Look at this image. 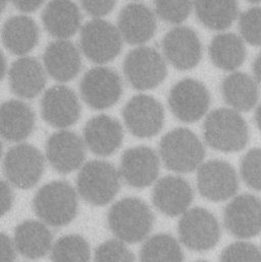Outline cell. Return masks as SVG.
<instances>
[{"mask_svg": "<svg viewBox=\"0 0 261 262\" xmlns=\"http://www.w3.org/2000/svg\"><path fill=\"white\" fill-rule=\"evenodd\" d=\"M193 7L200 23L214 31L230 28L239 14L237 0H193Z\"/></svg>", "mask_w": 261, "mask_h": 262, "instance_id": "f546056e", "label": "cell"}, {"mask_svg": "<svg viewBox=\"0 0 261 262\" xmlns=\"http://www.w3.org/2000/svg\"><path fill=\"white\" fill-rule=\"evenodd\" d=\"M180 241L190 250L203 252L212 249L220 241L222 230L217 219L207 209H188L179 222Z\"/></svg>", "mask_w": 261, "mask_h": 262, "instance_id": "9c48e42d", "label": "cell"}, {"mask_svg": "<svg viewBox=\"0 0 261 262\" xmlns=\"http://www.w3.org/2000/svg\"><path fill=\"white\" fill-rule=\"evenodd\" d=\"M15 246L12 240L0 232V262H13L15 259Z\"/></svg>", "mask_w": 261, "mask_h": 262, "instance_id": "f35d334b", "label": "cell"}, {"mask_svg": "<svg viewBox=\"0 0 261 262\" xmlns=\"http://www.w3.org/2000/svg\"><path fill=\"white\" fill-rule=\"evenodd\" d=\"M6 59L0 49V81L4 78L5 74H6Z\"/></svg>", "mask_w": 261, "mask_h": 262, "instance_id": "7bdbcfd3", "label": "cell"}, {"mask_svg": "<svg viewBox=\"0 0 261 262\" xmlns=\"http://www.w3.org/2000/svg\"><path fill=\"white\" fill-rule=\"evenodd\" d=\"M81 103L77 94L64 85L48 89L41 99V115L50 126L64 130L78 122Z\"/></svg>", "mask_w": 261, "mask_h": 262, "instance_id": "9a60e30c", "label": "cell"}, {"mask_svg": "<svg viewBox=\"0 0 261 262\" xmlns=\"http://www.w3.org/2000/svg\"><path fill=\"white\" fill-rule=\"evenodd\" d=\"M83 9L95 18H101L112 12L117 0H80Z\"/></svg>", "mask_w": 261, "mask_h": 262, "instance_id": "74e56055", "label": "cell"}, {"mask_svg": "<svg viewBox=\"0 0 261 262\" xmlns=\"http://www.w3.org/2000/svg\"><path fill=\"white\" fill-rule=\"evenodd\" d=\"M239 30L246 42L261 46V7H251L243 12L239 18Z\"/></svg>", "mask_w": 261, "mask_h": 262, "instance_id": "e575fe53", "label": "cell"}, {"mask_svg": "<svg viewBox=\"0 0 261 262\" xmlns=\"http://www.w3.org/2000/svg\"><path fill=\"white\" fill-rule=\"evenodd\" d=\"M197 188L201 196L207 200L225 201L237 193L238 174L229 162L220 159L209 160L198 168Z\"/></svg>", "mask_w": 261, "mask_h": 262, "instance_id": "7c38bea8", "label": "cell"}, {"mask_svg": "<svg viewBox=\"0 0 261 262\" xmlns=\"http://www.w3.org/2000/svg\"><path fill=\"white\" fill-rule=\"evenodd\" d=\"M46 157L55 170L70 173L80 168L85 160V142L74 132H55L46 142Z\"/></svg>", "mask_w": 261, "mask_h": 262, "instance_id": "e0dca14e", "label": "cell"}, {"mask_svg": "<svg viewBox=\"0 0 261 262\" xmlns=\"http://www.w3.org/2000/svg\"><path fill=\"white\" fill-rule=\"evenodd\" d=\"M45 166L43 154L33 145L19 143L5 154L2 169L7 181L16 188L30 189L40 181Z\"/></svg>", "mask_w": 261, "mask_h": 262, "instance_id": "ba28073f", "label": "cell"}, {"mask_svg": "<svg viewBox=\"0 0 261 262\" xmlns=\"http://www.w3.org/2000/svg\"><path fill=\"white\" fill-rule=\"evenodd\" d=\"M208 52L215 67L229 72L240 68L246 59L243 39L234 33L216 35L210 42Z\"/></svg>", "mask_w": 261, "mask_h": 262, "instance_id": "f1b7e54d", "label": "cell"}, {"mask_svg": "<svg viewBox=\"0 0 261 262\" xmlns=\"http://www.w3.org/2000/svg\"><path fill=\"white\" fill-rule=\"evenodd\" d=\"M205 143L214 150L237 152L249 141V128L243 117L232 108L211 112L203 124Z\"/></svg>", "mask_w": 261, "mask_h": 262, "instance_id": "3957f363", "label": "cell"}, {"mask_svg": "<svg viewBox=\"0 0 261 262\" xmlns=\"http://www.w3.org/2000/svg\"><path fill=\"white\" fill-rule=\"evenodd\" d=\"M93 262H136L130 249L120 240H108L95 251Z\"/></svg>", "mask_w": 261, "mask_h": 262, "instance_id": "d590c367", "label": "cell"}, {"mask_svg": "<svg viewBox=\"0 0 261 262\" xmlns=\"http://www.w3.org/2000/svg\"><path fill=\"white\" fill-rule=\"evenodd\" d=\"M220 262H261V251L248 242H235L222 253Z\"/></svg>", "mask_w": 261, "mask_h": 262, "instance_id": "8d00e7d4", "label": "cell"}, {"mask_svg": "<svg viewBox=\"0 0 261 262\" xmlns=\"http://www.w3.org/2000/svg\"><path fill=\"white\" fill-rule=\"evenodd\" d=\"M13 6L24 12V13H30L36 11L40 6L43 4L44 0H10Z\"/></svg>", "mask_w": 261, "mask_h": 262, "instance_id": "60d3db41", "label": "cell"}, {"mask_svg": "<svg viewBox=\"0 0 261 262\" xmlns=\"http://www.w3.org/2000/svg\"><path fill=\"white\" fill-rule=\"evenodd\" d=\"M46 71L43 63L31 56H20L8 70V82L14 95L23 99H33L44 89Z\"/></svg>", "mask_w": 261, "mask_h": 262, "instance_id": "7402d4cb", "label": "cell"}, {"mask_svg": "<svg viewBox=\"0 0 261 262\" xmlns=\"http://www.w3.org/2000/svg\"><path fill=\"white\" fill-rule=\"evenodd\" d=\"M107 223L118 240L134 244L144 240L150 234L154 215L143 200L129 197L118 201L111 207Z\"/></svg>", "mask_w": 261, "mask_h": 262, "instance_id": "6da1fadb", "label": "cell"}, {"mask_svg": "<svg viewBox=\"0 0 261 262\" xmlns=\"http://www.w3.org/2000/svg\"><path fill=\"white\" fill-rule=\"evenodd\" d=\"M246 1H248L250 3H260L261 2V0H246Z\"/></svg>", "mask_w": 261, "mask_h": 262, "instance_id": "7dc6e473", "label": "cell"}, {"mask_svg": "<svg viewBox=\"0 0 261 262\" xmlns=\"http://www.w3.org/2000/svg\"><path fill=\"white\" fill-rule=\"evenodd\" d=\"M50 256L52 262H89L90 246L79 235L63 236L52 246Z\"/></svg>", "mask_w": 261, "mask_h": 262, "instance_id": "1f68e13d", "label": "cell"}, {"mask_svg": "<svg viewBox=\"0 0 261 262\" xmlns=\"http://www.w3.org/2000/svg\"><path fill=\"white\" fill-rule=\"evenodd\" d=\"M154 11L162 20L178 25L190 15L193 0H153Z\"/></svg>", "mask_w": 261, "mask_h": 262, "instance_id": "d6a6232c", "label": "cell"}, {"mask_svg": "<svg viewBox=\"0 0 261 262\" xmlns=\"http://www.w3.org/2000/svg\"><path fill=\"white\" fill-rule=\"evenodd\" d=\"M80 93L91 108L103 111L114 106L123 95V81L113 69L99 66L89 70L81 80Z\"/></svg>", "mask_w": 261, "mask_h": 262, "instance_id": "30bf717a", "label": "cell"}, {"mask_svg": "<svg viewBox=\"0 0 261 262\" xmlns=\"http://www.w3.org/2000/svg\"><path fill=\"white\" fill-rule=\"evenodd\" d=\"M127 129L138 138H151L164 125V108L154 97L139 94L132 97L123 110Z\"/></svg>", "mask_w": 261, "mask_h": 262, "instance_id": "4fadbf2b", "label": "cell"}, {"mask_svg": "<svg viewBox=\"0 0 261 262\" xmlns=\"http://www.w3.org/2000/svg\"><path fill=\"white\" fill-rule=\"evenodd\" d=\"M42 23L52 37L68 40L81 31L82 14L72 0H51L42 12Z\"/></svg>", "mask_w": 261, "mask_h": 262, "instance_id": "cb8c5ba5", "label": "cell"}, {"mask_svg": "<svg viewBox=\"0 0 261 262\" xmlns=\"http://www.w3.org/2000/svg\"><path fill=\"white\" fill-rule=\"evenodd\" d=\"M124 74L133 88L141 91L151 90L158 87L166 78V61L155 48L139 46L126 56Z\"/></svg>", "mask_w": 261, "mask_h": 262, "instance_id": "52a82bcc", "label": "cell"}, {"mask_svg": "<svg viewBox=\"0 0 261 262\" xmlns=\"http://www.w3.org/2000/svg\"><path fill=\"white\" fill-rule=\"evenodd\" d=\"M43 66L46 73L55 81L70 82L81 72V50L69 40L57 39L45 49Z\"/></svg>", "mask_w": 261, "mask_h": 262, "instance_id": "ffe728a7", "label": "cell"}, {"mask_svg": "<svg viewBox=\"0 0 261 262\" xmlns=\"http://www.w3.org/2000/svg\"><path fill=\"white\" fill-rule=\"evenodd\" d=\"M194 198L191 185L178 176H167L158 180L153 188L154 206L167 216L184 214Z\"/></svg>", "mask_w": 261, "mask_h": 262, "instance_id": "d6986e66", "label": "cell"}, {"mask_svg": "<svg viewBox=\"0 0 261 262\" xmlns=\"http://www.w3.org/2000/svg\"><path fill=\"white\" fill-rule=\"evenodd\" d=\"M121 173L104 160H92L84 164L77 177L80 196L95 206L108 204L121 189Z\"/></svg>", "mask_w": 261, "mask_h": 262, "instance_id": "5b68a950", "label": "cell"}, {"mask_svg": "<svg viewBox=\"0 0 261 262\" xmlns=\"http://www.w3.org/2000/svg\"><path fill=\"white\" fill-rule=\"evenodd\" d=\"M7 3H8V0H0V14L5 10Z\"/></svg>", "mask_w": 261, "mask_h": 262, "instance_id": "f6af8a7d", "label": "cell"}, {"mask_svg": "<svg viewBox=\"0 0 261 262\" xmlns=\"http://www.w3.org/2000/svg\"><path fill=\"white\" fill-rule=\"evenodd\" d=\"M160 161L150 147L137 146L126 150L121 159L120 173L127 185L136 189L152 185L159 174Z\"/></svg>", "mask_w": 261, "mask_h": 262, "instance_id": "ac0fdd59", "label": "cell"}, {"mask_svg": "<svg viewBox=\"0 0 261 262\" xmlns=\"http://www.w3.org/2000/svg\"><path fill=\"white\" fill-rule=\"evenodd\" d=\"M52 233L44 223L26 221L14 232L16 251L29 259L44 257L52 248Z\"/></svg>", "mask_w": 261, "mask_h": 262, "instance_id": "4316f807", "label": "cell"}, {"mask_svg": "<svg viewBox=\"0 0 261 262\" xmlns=\"http://www.w3.org/2000/svg\"><path fill=\"white\" fill-rule=\"evenodd\" d=\"M224 224L228 232L239 239H249L261 232V199L242 194L225 208Z\"/></svg>", "mask_w": 261, "mask_h": 262, "instance_id": "5bb4252c", "label": "cell"}, {"mask_svg": "<svg viewBox=\"0 0 261 262\" xmlns=\"http://www.w3.org/2000/svg\"><path fill=\"white\" fill-rule=\"evenodd\" d=\"M196 262H207V261H196Z\"/></svg>", "mask_w": 261, "mask_h": 262, "instance_id": "c3c4849f", "label": "cell"}, {"mask_svg": "<svg viewBox=\"0 0 261 262\" xmlns=\"http://www.w3.org/2000/svg\"><path fill=\"white\" fill-rule=\"evenodd\" d=\"M254 119H255V123H256L257 128H258L259 131L261 132V103L258 105V107L256 108Z\"/></svg>", "mask_w": 261, "mask_h": 262, "instance_id": "ee69618b", "label": "cell"}, {"mask_svg": "<svg viewBox=\"0 0 261 262\" xmlns=\"http://www.w3.org/2000/svg\"><path fill=\"white\" fill-rule=\"evenodd\" d=\"M159 156L167 169L186 173L199 168L205 157V148L193 132L178 128L162 137Z\"/></svg>", "mask_w": 261, "mask_h": 262, "instance_id": "277c9868", "label": "cell"}, {"mask_svg": "<svg viewBox=\"0 0 261 262\" xmlns=\"http://www.w3.org/2000/svg\"><path fill=\"white\" fill-rule=\"evenodd\" d=\"M35 114L21 100H7L0 104V137L8 142H21L34 131Z\"/></svg>", "mask_w": 261, "mask_h": 262, "instance_id": "d4e9b609", "label": "cell"}, {"mask_svg": "<svg viewBox=\"0 0 261 262\" xmlns=\"http://www.w3.org/2000/svg\"><path fill=\"white\" fill-rule=\"evenodd\" d=\"M33 208L44 224L54 228L67 226L78 213L77 192L63 181L48 183L36 193Z\"/></svg>", "mask_w": 261, "mask_h": 262, "instance_id": "7a4b0ae2", "label": "cell"}, {"mask_svg": "<svg viewBox=\"0 0 261 262\" xmlns=\"http://www.w3.org/2000/svg\"><path fill=\"white\" fill-rule=\"evenodd\" d=\"M253 73L255 76V80L261 84V52L258 54V56L255 58L253 62Z\"/></svg>", "mask_w": 261, "mask_h": 262, "instance_id": "b9f144b4", "label": "cell"}, {"mask_svg": "<svg viewBox=\"0 0 261 262\" xmlns=\"http://www.w3.org/2000/svg\"><path fill=\"white\" fill-rule=\"evenodd\" d=\"M2 152H3V146H2V142H1V140H0V158H1V156H2Z\"/></svg>", "mask_w": 261, "mask_h": 262, "instance_id": "bcb514c9", "label": "cell"}, {"mask_svg": "<svg viewBox=\"0 0 261 262\" xmlns=\"http://www.w3.org/2000/svg\"><path fill=\"white\" fill-rule=\"evenodd\" d=\"M222 94L227 104L237 112L251 111L259 99V89L255 79L239 72L224 79Z\"/></svg>", "mask_w": 261, "mask_h": 262, "instance_id": "83f0119b", "label": "cell"}, {"mask_svg": "<svg viewBox=\"0 0 261 262\" xmlns=\"http://www.w3.org/2000/svg\"><path fill=\"white\" fill-rule=\"evenodd\" d=\"M39 28L36 21L25 14L9 17L1 29L4 47L18 56H26L38 44Z\"/></svg>", "mask_w": 261, "mask_h": 262, "instance_id": "484cf974", "label": "cell"}, {"mask_svg": "<svg viewBox=\"0 0 261 262\" xmlns=\"http://www.w3.org/2000/svg\"><path fill=\"white\" fill-rule=\"evenodd\" d=\"M168 106L172 115L181 122L194 123L208 112L210 94L201 82L184 79L170 89Z\"/></svg>", "mask_w": 261, "mask_h": 262, "instance_id": "8fae6325", "label": "cell"}, {"mask_svg": "<svg viewBox=\"0 0 261 262\" xmlns=\"http://www.w3.org/2000/svg\"><path fill=\"white\" fill-rule=\"evenodd\" d=\"M164 58L176 69L188 71L195 68L202 58V44L194 30L176 27L162 39Z\"/></svg>", "mask_w": 261, "mask_h": 262, "instance_id": "2e32d148", "label": "cell"}, {"mask_svg": "<svg viewBox=\"0 0 261 262\" xmlns=\"http://www.w3.org/2000/svg\"><path fill=\"white\" fill-rule=\"evenodd\" d=\"M117 27L124 41L130 45L142 46L156 32V14L147 5L133 2L121 10Z\"/></svg>", "mask_w": 261, "mask_h": 262, "instance_id": "44dd1931", "label": "cell"}, {"mask_svg": "<svg viewBox=\"0 0 261 262\" xmlns=\"http://www.w3.org/2000/svg\"><path fill=\"white\" fill-rule=\"evenodd\" d=\"M133 1H138V0H133Z\"/></svg>", "mask_w": 261, "mask_h": 262, "instance_id": "681fc988", "label": "cell"}, {"mask_svg": "<svg viewBox=\"0 0 261 262\" xmlns=\"http://www.w3.org/2000/svg\"><path fill=\"white\" fill-rule=\"evenodd\" d=\"M123 42L118 27L102 18H94L81 28L80 50L96 64L114 60L121 53Z\"/></svg>", "mask_w": 261, "mask_h": 262, "instance_id": "8992f818", "label": "cell"}, {"mask_svg": "<svg viewBox=\"0 0 261 262\" xmlns=\"http://www.w3.org/2000/svg\"><path fill=\"white\" fill-rule=\"evenodd\" d=\"M240 171L248 187L261 192V148L251 149L243 156Z\"/></svg>", "mask_w": 261, "mask_h": 262, "instance_id": "836d02e7", "label": "cell"}, {"mask_svg": "<svg viewBox=\"0 0 261 262\" xmlns=\"http://www.w3.org/2000/svg\"><path fill=\"white\" fill-rule=\"evenodd\" d=\"M85 145L98 156H110L122 145L124 130L121 123L106 115L92 118L83 131Z\"/></svg>", "mask_w": 261, "mask_h": 262, "instance_id": "603a6c76", "label": "cell"}, {"mask_svg": "<svg viewBox=\"0 0 261 262\" xmlns=\"http://www.w3.org/2000/svg\"><path fill=\"white\" fill-rule=\"evenodd\" d=\"M13 192L10 186L0 179V217L3 216L12 206Z\"/></svg>", "mask_w": 261, "mask_h": 262, "instance_id": "ab89813d", "label": "cell"}, {"mask_svg": "<svg viewBox=\"0 0 261 262\" xmlns=\"http://www.w3.org/2000/svg\"><path fill=\"white\" fill-rule=\"evenodd\" d=\"M140 262H183L184 253L170 235L157 234L145 241L140 250Z\"/></svg>", "mask_w": 261, "mask_h": 262, "instance_id": "4dcf8cb0", "label": "cell"}]
</instances>
